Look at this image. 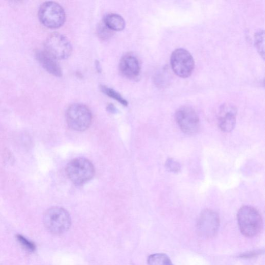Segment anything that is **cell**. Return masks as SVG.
Segmentation results:
<instances>
[{
  "label": "cell",
  "instance_id": "6da1fadb",
  "mask_svg": "<svg viewBox=\"0 0 265 265\" xmlns=\"http://www.w3.org/2000/svg\"><path fill=\"white\" fill-rule=\"evenodd\" d=\"M237 220L240 230L246 237H255L262 229L263 222L261 216L253 207H242L238 212Z\"/></svg>",
  "mask_w": 265,
  "mask_h": 265
},
{
  "label": "cell",
  "instance_id": "7a4b0ae2",
  "mask_svg": "<svg viewBox=\"0 0 265 265\" xmlns=\"http://www.w3.org/2000/svg\"><path fill=\"white\" fill-rule=\"evenodd\" d=\"M43 222L45 228L51 233L60 235L70 228L71 218L69 213L65 209L53 207L45 212Z\"/></svg>",
  "mask_w": 265,
  "mask_h": 265
},
{
  "label": "cell",
  "instance_id": "3957f363",
  "mask_svg": "<svg viewBox=\"0 0 265 265\" xmlns=\"http://www.w3.org/2000/svg\"><path fill=\"white\" fill-rule=\"evenodd\" d=\"M95 171L92 163L83 158H76L68 163L66 173L68 178L76 185H81L91 180Z\"/></svg>",
  "mask_w": 265,
  "mask_h": 265
},
{
  "label": "cell",
  "instance_id": "277c9868",
  "mask_svg": "<svg viewBox=\"0 0 265 265\" xmlns=\"http://www.w3.org/2000/svg\"><path fill=\"white\" fill-rule=\"evenodd\" d=\"M66 121L68 126L71 130L77 132L85 131L92 123V113L86 105L74 104L66 110Z\"/></svg>",
  "mask_w": 265,
  "mask_h": 265
},
{
  "label": "cell",
  "instance_id": "5b68a950",
  "mask_svg": "<svg viewBox=\"0 0 265 265\" xmlns=\"http://www.w3.org/2000/svg\"><path fill=\"white\" fill-rule=\"evenodd\" d=\"M41 22L50 29H58L63 25L66 15L63 8L58 3L53 2L44 3L39 11Z\"/></svg>",
  "mask_w": 265,
  "mask_h": 265
},
{
  "label": "cell",
  "instance_id": "8992f818",
  "mask_svg": "<svg viewBox=\"0 0 265 265\" xmlns=\"http://www.w3.org/2000/svg\"><path fill=\"white\" fill-rule=\"evenodd\" d=\"M171 67L174 72L181 78H187L192 74L195 63L192 56L186 50L174 51L171 57Z\"/></svg>",
  "mask_w": 265,
  "mask_h": 265
},
{
  "label": "cell",
  "instance_id": "52a82bcc",
  "mask_svg": "<svg viewBox=\"0 0 265 265\" xmlns=\"http://www.w3.org/2000/svg\"><path fill=\"white\" fill-rule=\"evenodd\" d=\"M45 47V51L57 60L68 58L72 52L71 45L67 38L56 32L47 37Z\"/></svg>",
  "mask_w": 265,
  "mask_h": 265
},
{
  "label": "cell",
  "instance_id": "ba28073f",
  "mask_svg": "<svg viewBox=\"0 0 265 265\" xmlns=\"http://www.w3.org/2000/svg\"><path fill=\"white\" fill-rule=\"evenodd\" d=\"M175 119L181 130L185 134H194L199 130V116L191 107L183 106L179 108L176 112Z\"/></svg>",
  "mask_w": 265,
  "mask_h": 265
},
{
  "label": "cell",
  "instance_id": "9c48e42d",
  "mask_svg": "<svg viewBox=\"0 0 265 265\" xmlns=\"http://www.w3.org/2000/svg\"><path fill=\"white\" fill-rule=\"evenodd\" d=\"M219 226L218 214L213 210L206 209L200 215L197 225L198 232L203 237L212 238L217 233Z\"/></svg>",
  "mask_w": 265,
  "mask_h": 265
},
{
  "label": "cell",
  "instance_id": "30bf717a",
  "mask_svg": "<svg viewBox=\"0 0 265 265\" xmlns=\"http://www.w3.org/2000/svg\"><path fill=\"white\" fill-rule=\"evenodd\" d=\"M237 109L231 104H225L220 108L218 115V126L221 131L230 132L236 123Z\"/></svg>",
  "mask_w": 265,
  "mask_h": 265
},
{
  "label": "cell",
  "instance_id": "8fae6325",
  "mask_svg": "<svg viewBox=\"0 0 265 265\" xmlns=\"http://www.w3.org/2000/svg\"><path fill=\"white\" fill-rule=\"evenodd\" d=\"M119 69L125 78L130 80L137 79L140 73L138 59L131 54L125 55L120 61Z\"/></svg>",
  "mask_w": 265,
  "mask_h": 265
},
{
  "label": "cell",
  "instance_id": "7c38bea8",
  "mask_svg": "<svg viewBox=\"0 0 265 265\" xmlns=\"http://www.w3.org/2000/svg\"><path fill=\"white\" fill-rule=\"evenodd\" d=\"M35 56L42 66L50 74L56 77L60 78L63 75L62 70L56 59L49 55L45 50H37Z\"/></svg>",
  "mask_w": 265,
  "mask_h": 265
},
{
  "label": "cell",
  "instance_id": "4fadbf2b",
  "mask_svg": "<svg viewBox=\"0 0 265 265\" xmlns=\"http://www.w3.org/2000/svg\"><path fill=\"white\" fill-rule=\"evenodd\" d=\"M103 23L112 31H123L126 27V22L122 16L116 14H109L104 18Z\"/></svg>",
  "mask_w": 265,
  "mask_h": 265
},
{
  "label": "cell",
  "instance_id": "5bb4252c",
  "mask_svg": "<svg viewBox=\"0 0 265 265\" xmlns=\"http://www.w3.org/2000/svg\"><path fill=\"white\" fill-rule=\"evenodd\" d=\"M149 265H173L170 258L164 254L151 255L148 259Z\"/></svg>",
  "mask_w": 265,
  "mask_h": 265
},
{
  "label": "cell",
  "instance_id": "9a60e30c",
  "mask_svg": "<svg viewBox=\"0 0 265 265\" xmlns=\"http://www.w3.org/2000/svg\"><path fill=\"white\" fill-rule=\"evenodd\" d=\"M101 91L108 97L114 99L125 106L128 105V101L117 91L105 86H101Z\"/></svg>",
  "mask_w": 265,
  "mask_h": 265
},
{
  "label": "cell",
  "instance_id": "2e32d148",
  "mask_svg": "<svg viewBox=\"0 0 265 265\" xmlns=\"http://www.w3.org/2000/svg\"><path fill=\"white\" fill-rule=\"evenodd\" d=\"M255 43L259 53L264 58V32L263 30L257 32L255 36Z\"/></svg>",
  "mask_w": 265,
  "mask_h": 265
},
{
  "label": "cell",
  "instance_id": "e0dca14e",
  "mask_svg": "<svg viewBox=\"0 0 265 265\" xmlns=\"http://www.w3.org/2000/svg\"><path fill=\"white\" fill-rule=\"evenodd\" d=\"M166 170L173 173H178L180 172L181 166L180 164L173 159H168L165 162Z\"/></svg>",
  "mask_w": 265,
  "mask_h": 265
},
{
  "label": "cell",
  "instance_id": "ac0fdd59",
  "mask_svg": "<svg viewBox=\"0 0 265 265\" xmlns=\"http://www.w3.org/2000/svg\"><path fill=\"white\" fill-rule=\"evenodd\" d=\"M16 238L21 245L28 251L30 252H34L35 250L36 247L35 244L28 240L23 236L21 235H17L16 236Z\"/></svg>",
  "mask_w": 265,
  "mask_h": 265
},
{
  "label": "cell",
  "instance_id": "d6986e66",
  "mask_svg": "<svg viewBox=\"0 0 265 265\" xmlns=\"http://www.w3.org/2000/svg\"><path fill=\"white\" fill-rule=\"evenodd\" d=\"M112 31L109 29L104 23L100 26L98 28V33L100 37L103 40H106L111 35Z\"/></svg>",
  "mask_w": 265,
  "mask_h": 265
},
{
  "label": "cell",
  "instance_id": "ffe728a7",
  "mask_svg": "<svg viewBox=\"0 0 265 265\" xmlns=\"http://www.w3.org/2000/svg\"><path fill=\"white\" fill-rule=\"evenodd\" d=\"M107 111L112 113H115L117 112L116 107L112 104H109L107 107Z\"/></svg>",
  "mask_w": 265,
  "mask_h": 265
},
{
  "label": "cell",
  "instance_id": "44dd1931",
  "mask_svg": "<svg viewBox=\"0 0 265 265\" xmlns=\"http://www.w3.org/2000/svg\"><path fill=\"white\" fill-rule=\"evenodd\" d=\"M258 253H259V252H253L251 253H246L245 254H243L242 256V257H251L256 256Z\"/></svg>",
  "mask_w": 265,
  "mask_h": 265
},
{
  "label": "cell",
  "instance_id": "7402d4cb",
  "mask_svg": "<svg viewBox=\"0 0 265 265\" xmlns=\"http://www.w3.org/2000/svg\"><path fill=\"white\" fill-rule=\"evenodd\" d=\"M96 67L98 71H101L100 64L98 61L96 62Z\"/></svg>",
  "mask_w": 265,
  "mask_h": 265
}]
</instances>
